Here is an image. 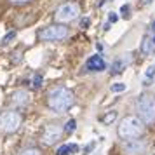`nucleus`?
Returning a JSON list of instances; mask_svg holds the SVG:
<instances>
[{"label": "nucleus", "instance_id": "f257e3e1", "mask_svg": "<svg viewBox=\"0 0 155 155\" xmlns=\"http://www.w3.org/2000/svg\"><path fill=\"white\" fill-rule=\"evenodd\" d=\"M73 101V92L64 85H58L47 94V106L54 113H64L66 110H70Z\"/></svg>", "mask_w": 155, "mask_h": 155}, {"label": "nucleus", "instance_id": "f03ea898", "mask_svg": "<svg viewBox=\"0 0 155 155\" xmlns=\"http://www.w3.org/2000/svg\"><path fill=\"white\" fill-rule=\"evenodd\" d=\"M145 131V126H143V120L140 117H133V115H129V117H124V119L120 120L119 124V129H117V133L122 140H133V138H140L141 134Z\"/></svg>", "mask_w": 155, "mask_h": 155}, {"label": "nucleus", "instance_id": "7ed1b4c3", "mask_svg": "<svg viewBox=\"0 0 155 155\" xmlns=\"http://www.w3.org/2000/svg\"><path fill=\"white\" fill-rule=\"evenodd\" d=\"M136 112L143 120V124H148V126L155 124V96L141 94L136 101Z\"/></svg>", "mask_w": 155, "mask_h": 155}, {"label": "nucleus", "instance_id": "20e7f679", "mask_svg": "<svg viewBox=\"0 0 155 155\" xmlns=\"http://www.w3.org/2000/svg\"><path fill=\"white\" fill-rule=\"evenodd\" d=\"M23 117L14 110H7V112L0 113V133L4 134H11L16 133L21 127Z\"/></svg>", "mask_w": 155, "mask_h": 155}, {"label": "nucleus", "instance_id": "39448f33", "mask_svg": "<svg viewBox=\"0 0 155 155\" xmlns=\"http://www.w3.org/2000/svg\"><path fill=\"white\" fill-rule=\"evenodd\" d=\"M68 37V28L64 25H51L38 31V38L42 42H59Z\"/></svg>", "mask_w": 155, "mask_h": 155}, {"label": "nucleus", "instance_id": "423d86ee", "mask_svg": "<svg viewBox=\"0 0 155 155\" xmlns=\"http://www.w3.org/2000/svg\"><path fill=\"white\" fill-rule=\"evenodd\" d=\"M78 14H80V7H78V4L75 2H68V4H63L61 7L56 9V12H54V19L58 23H70L73 19H77Z\"/></svg>", "mask_w": 155, "mask_h": 155}, {"label": "nucleus", "instance_id": "0eeeda50", "mask_svg": "<svg viewBox=\"0 0 155 155\" xmlns=\"http://www.w3.org/2000/svg\"><path fill=\"white\" fill-rule=\"evenodd\" d=\"M63 131H64V127L61 124H49V126H45V129H44V133H42L44 145H47V147L56 145L58 141L61 140Z\"/></svg>", "mask_w": 155, "mask_h": 155}, {"label": "nucleus", "instance_id": "6e6552de", "mask_svg": "<svg viewBox=\"0 0 155 155\" xmlns=\"http://www.w3.org/2000/svg\"><path fill=\"white\" fill-rule=\"evenodd\" d=\"M145 150H147V143L141 140H124L122 143V152L126 155H143L145 153Z\"/></svg>", "mask_w": 155, "mask_h": 155}, {"label": "nucleus", "instance_id": "1a4fd4ad", "mask_svg": "<svg viewBox=\"0 0 155 155\" xmlns=\"http://www.w3.org/2000/svg\"><path fill=\"white\" fill-rule=\"evenodd\" d=\"M85 68H87L89 71H103L106 68V63L99 54H94V56H91L89 59H87Z\"/></svg>", "mask_w": 155, "mask_h": 155}, {"label": "nucleus", "instance_id": "9d476101", "mask_svg": "<svg viewBox=\"0 0 155 155\" xmlns=\"http://www.w3.org/2000/svg\"><path fill=\"white\" fill-rule=\"evenodd\" d=\"M11 101L14 103V106H26L30 103V94L25 89H18L11 94Z\"/></svg>", "mask_w": 155, "mask_h": 155}, {"label": "nucleus", "instance_id": "9b49d317", "mask_svg": "<svg viewBox=\"0 0 155 155\" xmlns=\"http://www.w3.org/2000/svg\"><path fill=\"white\" fill-rule=\"evenodd\" d=\"M153 47H155L153 40H150L148 37H145V38H143V42H141V52L148 56V54H152V52H153Z\"/></svg>", "mask_w": 155, "mask_h": 155}, {"label": "nucleus", "instance_id": "f8f14e48", "mask_svg": "<svg viewBox=\"0 0 155 155\" xmlns=\"http://www.w3.org/2000/svg\"><path fill=\"white\" fill-rule=\"evenodd\" d=\"M75 152H78V147L75 143H71V145H63V147H59L58 155H71V153H75Z\"/></svg>", "mask_w": 155, "mask_h": 155}, {"label": "nucleus", "instance_id": "ddd939ff", "mask_svg": "<svg viewBox=\"0 0 155 155\" xmlns=\"http://www.w3.org/2000/svg\"><path fill=\"white\" fill-rule=\"evenodd\" d=\"M153 77H155V68H153V66L147 68V73H145V80H143V85H152V82H153Z\"/></svg>", "mask_w": 155, "mask_h": 155}, {"label": "nucleus", "instance_id": "4468645a", "mask_svg": "<svg viewBox=\"0 0 155 155\" xmlns=\"http://www.w3.org/2000/svg\"><path fill=\"white\" fill-rule=\"evenodd\" d=\"M124 66H126V63L122 59H115L112 64V73H120V71L124 70Z\"/></svg>", "mask_w": 155, "mask_h": 155}, {"label": "nucleus", "instance_id": "2eb2a0df", "mask_svg": "<svg viewBox=\"0 0 155 155\" xmlns=\"http://www.w3.org/2000/svg\"><path fill=\"white\" fill-rule=\"evenodd\" d=\"M19 155H42V152L35 147H30V148H23L19 152Z\"/></svg>", "mask_w": 155, "mask_h": 155}, {"label": "nucleus", "instance_id": "dca6fc26", "mask_svg": "<svg viewBox=\"0 0 155 155\" xmlns=\"http://www.w3.org/2000/svg\"><path fill=\"white\" fill-rule=\"evenodd\" d=\"M117 119V112H108L106 113V115H103V117H101V120H103V124H112L113 120Z\"/></svg>", "mask_w": 155, "mask_h": 155}, {"label": "nucleus", "instance_id": "f3484780", "mask_svg": "<svg viewBox=\"0 0 155 155\" xmlns=\"http://www.w3.org/2000/svg\"><path fill=\"white\" fill-rule=\"evenodd\" d=\"M75 127H77V122H75L73 119H70L68 122H66V126H64V131L70 134V133H73V131H75Z\"/></svg>", "mask_w": 155, "mask_h": 155}, {"label": "nucleus", "instance_id": "a211bd4d", "mask_svg": "<svg viewBox=\"0 0 155 155\" xmlns=\"http://www.w3.org/2000/svg\"><path fill=\"white\" fill-rule=\"evenodd\" d=\"M14 38H16V31H9L7 35L2 38V44H4V45H7V44H11Z\"/></svg>", "mask_w": 155, "mask_h": 155}, {"label": "nucleus", "instance_id": "6ab92c4d", "mask_svg": "<svg viewBox=\"0 0 155 155\" xmlns=\"http://www.w3.org/2000/svg\"><path fill=\"white\" fill-rule=\"evenodd\" d=\"M112 91H113V92H122V91H126V84H122V82H117V84H113V85H112Z\"/></svg>", "mask_w": 155, "mask_h": 155}, {"label": "nucleus", "instance_id": "aec40b11", "mask_svg": "<svg viewBox=\"0 0 155 155\" xmlns=\"http://www.w3.org/2000/svg\"><path fill=\"white\" fill-rule=\"evenodd\" d=\"M42 75H40V73H37L35 77H33V87H35V89H38V87H40V85H42Z\"/></svg>", "mask_w": 155, "mask_h": 155}, {"label": "nucleus", "instance_id": "412c9836", "mask_svg": "<svg viewBox=\"0 0 155 155\" xmlns=\"http://www.w3.org/2000/svg\"><path fill=\"white\" fill-rule=\"evenodd\" d=\"M129 11H131V7H129V5H122V7H120V14L124 16V18H129Z\"/></svg>", "mask_w": 155, "mask_h": 155}, {"label": "nucleus", "instance_id": "4be33fe9", "mask_svg": "<svg viewBox=\"0 0 155 155\" xmlns=\"http://www.w3.org/2000/svg\"><path fill=\"white\" fill-rule=\"evenodd\" d=\"M12 5H25V4H30V2H33V0H9Z\"/></svg>", "mask_w": 155, "mask_h": 155}, {"label": "nucleus", "instance_id": "5701e85b", "mask_svg": "<svg viewBox=\"0 0 155 155\" xmlns=\"http://www.w3.org/2000/svg\"><path fill=\"white\" fill-rule=\"evenodd\" d=\"M117 19H119V16L115 14V12H110V16H108V23H117Z\"/></svg>", "mask_w": 155, "mask_h": 155}, {"label": "nucleus", "instance_id": "b1692460", "mask_svg": "<svg viewBox=\"0 0 155 155\" xmlns=\"http://www.w3.org/2000/svg\"><path fill=\"white\" fill-rule=\"evenodd\" d=\"M89 25H91V19H89V18H84V19L80 21V26H82V28H87Z\"/></svg>", "mask_w": 155, "mask_h": 155}, {"label": "nucleus", "instance_id": "393cba45", "mask_svg": "<svg viewBox=\"0 0 155 155\" xmlns=\"http://www.w3.org/2000/svg\"><path fill=\"white\" fill-rule=\"evenodd\" d=\"M92 148H94V143H89V145H87V147L84 148V153H89V152H91Z\"/></svg>", "mask_w": 155, "mask_h": 155}, {"label": "nucleus", "instance_id": "a878e982", "mask_svg": "<svg viewBox=\"0 0 155 155\" xmlns=\"http://www.w3.org/2000/svg\"><path fill=\"white\" fill-rule=\"evenodd\" d=\"M152 30H153V31H155V21H153V25H152Z\"/></svg>", "mask_w": 155, "mask_h": 155}, {"label": "nucleus", "instance_id": "bb28decb", "mask_svg": "<svg viewBox=\"0 0 155 155\" xmlns=\"http://www.w3.org/2000/svg\"><path fill=\"white\" fill-rule=\"evenodd\" d=\"M150 2H152V0H145V4H150Z\"/></svg>", "mask_w": 155, "mask_h": 155}, {"label": "nucleus", "instance_id": "cd10ccee", "mask_svg": "<svg viewBox=\"0 0 155 155\" xmlns=\"http://www.w3.org/2000/svg\"><path fill=\"white\" fill-rule=\"evenodd\" d=\"M153 44H155V38H153Z\"/></svg>", "mask_w": 155, "mask_h": 155}]
</instances>
